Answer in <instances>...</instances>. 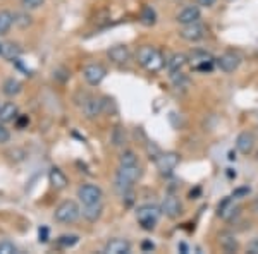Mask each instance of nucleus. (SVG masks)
<instances>
[{
    "mask_svg": "<svg viewBox=\"0 0 258 254\" xmlns=\"http://www.w3.org/2000/svg\"><path fill=\"white\" fill-rule=\"evenodd\" d=\"M19 115V108L14 102H6L4 105H0V122H14L16 117Z\"/></svg>",
    "mask_w": 258,
    "mask_h": 254,
    "instance_id": "f3484780",
    "label": "nucleus"
},
{
    "mask_svg": "<svg viewBox=\"0 0 258 254\" xmlns=\"http://www.w3.org/2000/svg\"><path fill=\"white\" fill-rule=\"evenodd\" d=\"M48 181H50V184H52V187H55L57 191L66 189V187H68V177H66V174L62 172L60 168H57V166L50 168Z\"/></svg>",
    "mask_w": 258,
    "mask_h": 254,
    "instance_id": "aec40b11",
    "label": "nucleus"
},
{
    "mask_svg": "<svg viewBox=\"0 0 258 254\" xmlns=\"http://www.w3.org/2000/svg\"><path fill=\"white\" fill-rule=\"evenodd\" d=\"M105 76H107V69L102 64H88L83 69V77L91 86H98L105 79Z\"/></svg>",
    "mask_w": 258,
    "mask_h": 254,
    "instance_id": "0eeeda50",
    "label": "nucleus"
},
{
    "mask_svg": "<svg viewBox=\"0 0 258 254\" xmlns=\"http://www.w3.org/2000/svg\"><path fill=\"white\" fill-rule=\"evenodd\" d=\"M81 216V206L73 199H66L53 211V218L59 223H74Z\"/></svg>",
    "mask_w": 258,
    "mask_h": 254,
    "instance_id": "7ed1b4c3",
    "label": "nucleus"
},
{
    "mask_svg": "<svg viewBox=\"0 0 258 254\" xmlns=\"http://www.w3.org/2000/svg\"><path fill=\"white\" fill-rule=\"evenodd\" d=\"M110 143L114 144L115 148L122 146L126 143V131H124L122 126H115L112 129V134H110Z\"/></svg>",
    "mask_w": 258,
    "mask_h": 254,
    "instance_id": "cd10ccee",
    "label": "nucleus"
},
{
    "mask_svg": "<svg viewBox=\"0 0 258 254\" xmlns=\"http://www.w3.org/2000/svg\"><path fill=\"white\" fill-rule=\"evenodd\" d=\"M107 55H109V59L114 62V64H126V62H129V59H131V52H129V48L126 45H115V47L109 48Z\"/></svg>",
    "mask_w": 258,
    "mask_h": 254,
    "instance_id": "4468645a",
    "label": "nucleus"
},
{
    "mask_svg": "<svg viewBox=\"0 0 258 254\" xmlns=\"http://www.w3.org/2000/svg\"><path fill=\"white\" fill-rule=\"evenodd\" d=\"M16 252H18V247H16V244L12 240L9 239L0 240V254H16Z\"/></svg>",
    "mask_w": 258,
    "mask_h": 254,
    "instance_id": "2f4dec72",
    "label": "nucleus"
},
{
    "mask_svg": "<svg viewBox=\"0 0 258 254\" xmlns=\"http://www.w3.org/2000/svg\"><path fill=\"white\" fill-rule=\"evenodd\" d=\"M179 249H181L182 252H188V247H186V244H181V245H179Z\"/></svg>",
    "mask_w": 258,
    "mask_h": 254,
    "instance_id": "37998d69",
    "label": "nucleus"
},
{
    "mask_svg": "<svg viewBox=\"0 0 258 254\" xmlns=\"http://www.w3.org/2000/svg\"><path fill=\"white\" fill-rule=\"evenodd\" d=\"M160 215L162 210L155 205H141L136 210V218H138L141 228H145V230H153L157 227Z\"/></svg>",
    "mask_w": 258,
    "mask_h": 254,
    "instance_id": "20e7f679",
    "label": "nucleus"
},
{
    "mask_svg": "<svg viewBox=\"0 0 258 254\" xmlns=\"http://www.w3.org/2000/svg\"><path fill=\"white\" fill-rule=\"evenodd\" d=\"M186 64H188V55H184V53H172V55L165 60V67H167L169 74L182 70Z\"/></svg>",
    "mask_w": 258,
    "mask_h": 254,
    "instance_id": "a211bd4d",
    "label": "nucleus"
},
{
    "mask_svg": "<svg viewBox=\"0 0 258 254\" xmlns=\"http://www.w3.org/2000/svg\"><path fill=\"white\" fill-rule=\"evenodd\" d=\"M14 24V14L11 11H0V36L7 35Z\"/></svg>",
    "mask_w": 258,
    "mask_h": 254,
    "instance_id": "393cba45",
    "label": "nucleus"
},
{
    "mask_svg": "<svg viewBox=\"0 0 258 254\" xmlns=\"http://www.w3.org/2000/svg\"><path fill=\"white\" fill-rule=\"evenodd\" d=\"M249 187L248 186H244V187H238V189H234V193H232V198H236V199H241V198H244V196H248L249 194Z\"/></svg>",
    "mask_w": 258,
    "mask_h": 254,
    "instance_id": "c9c22d12",
    "label": "nucleus"
},
{
    "mask_svg": "<svg viewBox=\"0 0 258 254\" xmlns=\"http://www.w3.org/2000/svg\"><path fill=\"white\" fill-rule=\"evenodd\" d=\"M81 215H83V218L90 223L98 222L103 215V205L102 203H97V205H83Z\"/></svg>",
    "mask_w": 258,
    "mask_h": 254,
    "instance_id": "dca6fc26",
    "label": "nucleus"
},
{
    "mask_svg": "<svg viewBox=\"0 0 258 254\" xmlns=\"http://www.w3.org/2000/svg\"><path fill=\"white\" fill-rule=\"evenodd\" d=\"M215 2H217V0H198V4L202 7H212V6H215Z\"/></svg>",
    "mask_w": 258,
    "mask_h": 254,
    "instance_id": "ea45409f",
    "label": "nucleus"
},
{
    "mask_svg": "<svg viewBox=\"0 0 258 254\" xmlns=\"http://www.w3.org/2000/svg\"><path fill=\"white\" fill-rule=\"evenodd\" d=\"M14 122H16V126H18V129H24V126L30 124V119H28V115H18Z\"/></svg>",
    "mask_w": 258,
    "mask_h": 254,
    "instance_id": "e433bc0d",
    "label": "nucleus"
},
{
    "mask_svg": "<svg viewBox=\"0 0 258 254\" xmlns=\"http://www.w3.org/2000/svg\"><path fill=\"white\" fill-rule=\"evenodd\" d=\"M141 23L145 24V26H153V24L157 23V12L152 9V7H143V11H141V16H140Z\"/></svg>",
    "mask_w": 258,
    "mask_h": 254,
    "instance_id": "c85d7f7f",
    "label": "nucleus"
},
{
    "mask_svg": "<svg viewBox=\"0 0 258 254\" xmlns=\"http://www.w3.org/2000/svg\"><path fill=\"white\" fill-rule=\"evenodd\" d=\"M9 141H11V132H9V129L4 126L2 122H0V144L9 143Z\"/></svg>",
    "mask_w": 258,
    "mask_h": 254,
    "instance_id": "f704fd0d",
    "label": "nucleus"
},
{
    "mask_svg": "<svg viewBox=\"0 0 258 254\" xmlns=\"http://www.w3.org/2000/svg\"><path fill=\"white\" fill-rule=\"evenodd\" d=\"M57 242H59L60 247H66V249H69V247H74L78 242H80V237H78L76 234H66V235H60L59 239H57Z\"/></svg>",
    "mask_w": 258,
    "mask_h": 254,
    "instance_id": "c756f323",
    "label": "nucleus"
},
{
    "mask_svg": "<svg viewBox=\"0 0 258 254\" xmlns=\"http://www.w3.org/2000/svg\"><path fill=\"white\" fill-rule=\"evenodd\" d=\"M14 24L21 30H26V28H30L33 24V18L30 12L26 11H19V12H14Z\"/></svg>",
    "mask_w": 258,
    "mask_h": 254,
    "instance_id": "a878e982",
    "label": "nucleus"
},
{
    "mask_svg": "<svg viewBox=\"0 0 258 254\" xmlns=\"http://www.w3.org/2000/svg\"><path fill=\"white\" fill-rule=\"evenodd\" d=\"M153 249H155V244H153L152 240H143V242H141V251L143 252H152Z\"/></svg>",
    "mask_w": 258,
    "mask_h": 254,
    "instance_id": "4c0bfd02",
    "label": "nucleus"
},
{
    "mask_svg": "<svg viewBox=\"0 0 258 254\" xmlns=\"http://www.w3.org/2000/svg\"><path fill=\"white\" fill-rule=\"evenodd\" d=\"M220 245L226 252H236L239 247L238 240H236L234 235H229V234H222L220 235Z\"/></svg>",
    "mask_w": 258,
    "mask_h": 254,
    "instance_id": "bb28decb",
    "label": "nucleus"
},
{
    "mask_svg": "<svg viewBox=\"0 0 258 254\" xmlns=\"http://www.w3.org/2000/svg\"><path fill=\"white\" fill-rule=\"evenodd\" d=\"M253 211H255V213L258 215V198H255V201H253Z\"/></svg>",
    "mask_w": 258,
    "mask_h": 254,
    "instance_id": "79ce46f5",
    "label": "nucleus"
},
{
    "mask_svg": "<svg viewBox=\"0 0 258 254\" xmlns=\"http://www.w3.org/2000/svg\"><path fill=\"white\" fill-rule=\"evenodd\" d=\"M188 60L191 62V65H193V69L195 67H198V65H202V64H209V62H215V59L212 57V53H209L207 50H193V52L188 55Z\"/></svg>",
    "mask_w": 258,
    "mask_h": 254,
    "instance_id": "6ab92c4d",
    "label": "nucleus"
},
{
    "mask_svg": "<svg viewBox=\"0 0 258 254\" xmlns=\"http://www.w3.org/2000/svg\"><path fill=\"white\" fill-rule=\"evenodd\" d=\"M236 148H238L241 155H249L255 149V136L248 131L239 132L238 137H236Z\"/></svg>",
    "mask_w": 258,
    "mask_h": 254,
    "instance_id": "f8f14e48",
    "label": "nucleus"
},
{
    "mask_svg": "<svg viewBox=\"0 0 258 254\" xmlns=\"http://www.w3.org/2000/svg\"><path fill=\"white\" fill-rule=\"evenodd\" d=\"M21 4H23L26 9L35 11V9H40V7L43 6L45 0H21Z\"/></svg>",
    "mask_w": 258,
    "mask_h": 254,
    "instance_id": "72a5a7b5",
    "label": "nucleus"
},
{
    "mask_svg": "<svg viewBox=\"0 0 258 254\" xmlns=\"http://www.w3.org/2000/svg\"><path fill=\"white\" fill-rule=\"evenodd\" d=\"M170 82L176 90H181V91H186L191 88V79L188 74H184L182 70H177V72H172L170 74Z\"/></svg>",
    "mask_w": 258,
    "mask_h": 254,
    "instance_id": "4be33fe9",
    "label": "nucleus"
},
{
    "mask_svg": "<svg viewBox=\"0 0 258 254\" xmlns=\"http://www.w3.org/2000/svg\"><path fill=\"white\" fill-rule=\"evenodd\" d=\"M147 153H148V158L150 160H153L155 161L157 158L160 156V153H162V149L157 146L155 143H148V146H147Z\"/></svg>",
    "mask_w": 258,
    "mask_h": 254,
    "instance_id": "473e14b6",
    "label": "nucleus"
},
{
    "mask_svg": "<svg viewBox=\"0 0 258 254\" xmlns=\"http://www.w3.org/2000/svg\"><path fill=\"white\" fill-rule=\"evenodd\" d=\"M21 53H23V50H21L19 45L11 43V41H7V43H2V52H0V55H2L4 59L18 60L19 57H21Z\"/></svg>",
    "mask_w": 258,
    "mask_h": 254,
    "instance_id": "b1692460",
    "label": "nucleus"
},
{
    "mask_svg": "<svg viewBox=\"0 0 258 254\" xmlns=\"http://www.w3.org/2000/svg\"><path fill=\"white\" fill-rule=\"evenodd\" d=\"M238 210H239V208H238V206H234V201H232V198H226V199H224V201L219 205V208H217V215L220 216V218L229 220V218H232V216L238 213Z\"/></svg>",
    "mask_w": 258,
    "mask_h": 254,
    "instance_id": "412c9836",
    "label": "nucleus"
},
{
    "mask_svg": "<svg viewBox=\"0 0 258 254\" xmlns=\"http://www.w3.org/2000/svg\"><path fill=\"white\" fill-rule=\"evenodd\" d=\"M78 198L83 205H97V203H102L103 191L97 184H83L78 189Z\"/></svg>",
    "mask_w": 258,
    "mask_h": 254,
    "instance_id": "39448f33",
    "label": "nucleus"
},
{
    "mask_svg": "<svg viewBox=\"0 0 258 254\" xmlns=\"http://www.w3.org/2000/svg\"><path fill=\"white\" fill-rule=\"evenodd\" d=\"M248 251H249V254H258V237H255V239H251Z\"/></svg>",
    "mask_w": 258,
    "mask_h": 254,
    "instance_id": "58836bf2",
    "label": "nucleus"
},
{
    "mask_svg": "<svg viewBox=\"0 0 258 254\" xmlns=\"http://www.w3.org/2000/svg\"><path fill=\"white\" fill-rule=\"evenodd\" d=\"M255 160L258 161V149H256V151H255Z\"/></svg>",
    "mask_w": 258,
    "mask_h": 254,
    "instance_id": "c03bdc74",
    "label": "nucleus"
},
{
    "mask_svg": "<svg viewBox=\"0 0 258 254\" xmlns=\"http://www.w3.org/2000/svg\"><path fill=\"white\" fill-rule=\"evenodd\" d=\"M200 18H202V12H200L198 7L195 6H189V7H184L179 14L176 16V21L182 26L186 24H193V23H198Z\"/></svg>",
    "mask_w": 258,
    "mask_h": 254,
    "instance_id": "ddd939ff",
    "label": "nucleus"
},
{
    "mask_svg": "<svg viewBox=\"0 0 258 254\" xmlns=\"http://www.w3.org/2000/svg\"><path fill=\"white\" fill-rule=\"evenodd\" d=\"M179 161H181V158H179L176 151H167L160 153V156L155 160V165L162 176H169V174L174 172V168L179 165Z\"/></svg>",
    "mask_w": 258,
    "mask_h": 254,
    "instance_id": "423d86ee",
    "label": "nucleus"
},
{
    "mask_svg": "<svg viewBox=\"0 0 258 254\" xmlns=\"http://www.w3.org/2000/svg\"><path fill=\"white\" fill-rule=\"evenodd\" d=\"M141 177L140 165H119L115 174V189L119 194H124L126 191L133 189V184Z\"/></svg>",
    "mask_w": 258,
    "mask_h": 254,
    "instance_id": "f257e3e1",
    "label": "nucleus"
},
{
    "mask_svg": "<svg viewBox=\"0 0 258 254\" xmlns=\"http://www.w3.org/2000/svg\"><path fill=\"white\" fill-rule=\"evenodd\" d=\"M83 114L86 119H97L98 115L103 114L102 98H95L91 95H86V100L83 102Z\"/></svg>",
    "mask_w": 258,
    "mask_h": 254,
    "instance_id": "1a4fd4ad",
    "label": "nucleus"
},
{
    "mask_svg": "<svg viewBox=\"0 0 258 254\" xmlns=\"http://www.w3.org/2000/svg\"><path fill=\"white\" fill-rule=\"evenodd\" d=\"M2 91H4V95L14 98V97H18L21 91H23V82L16 77H9V79H6V82H4Z\"/></svg>",
    "mask_w": 258,
    "mask_h": 254,
    "instance_id": "5701e85b",
    "label": "nucleus"
},
{
    "mask_svg": "<svg viewBox=\"0 0 258 254\" xmlns=\"http://www.w3.org/2000/svg\"><path fill=\"white\" fill-rule=\"evenodd\" d=\"M205 31H207L205 26H203V24H200V21H198V23L182 26L181 31H179V36H181L182 40L195 43V41H200V40L205 38Z\"/></svg>",
    "mask_w": 258,
    "mask_h": 254,
    "instance_id": "6e6552de",
    "label": "nucleus"
},
{
    "mask_svg": "<svg viewBox=\"0 0 258 254\" xmlns=\"http://www.w3.org/2000/svg\"><path fill=\"white\" fill-rule=\"evenodd\" d=\"M47 234H48V230L47 228H40V240H43V242H47Z\"/></svg>",
    "mask_w": 258,
    "mask_h": 254,
    "instance_id": "a19ab883",
    "label": "nucleus"
},
{
    "mask_svg": "<svg viewBox=\"0 0 258 254\" xmlns=\"http://www.w3.org/2000/svg\"><path fill=\"white\" fill-rule=\"evenodd\" d=\"M0 52H2V43H0Z\"/></svg>",
    "mask_w": 258,
    "mask_h": 254,
    "instance_id": "a18cd8bd",
    "label": "nucleus"
},
{
    "mask_svg": "<svg viewBox=\"0 0 258 254\" xmlns=\"http://www.w3.org/2000/svg\"><path fill=\"white\" fill-rule=\"evenodd\" d=\"M119 163L120 165H136V163H138V156H136L135 151H131V149H126V151L120 153Z\"/></svg>",
    "mask_w": 258,
    "mask_h": 254,
    "instance_id": "7c9ffc66",
    "label": "nucleus"
},
{
    "mask_svg": "<svg viewBox=\"0 0 258 254\" xmlns=\"http://www.w3.org/2000/svg\"><path fill=\"white\" fill-rule=\"evenodd\" d=\"M162 213H164L165 216H169V218H177L179 215H181V210H182V206H181V201L176 198V196H172V194H169V196H165V199L162 201Z\"/></svg>",
    "mask_w": 258,
    "mask_h": 254,
    "instance_id": "9b49d317",
    "label": "nucleus"
},
{
    "mask_svg": "<svg viewBox=\"0 0 258 254\" xmlns=\"http://www.w3.org/2000/svg\"><path fill=\"white\" fill-rule=\"evenodd\" d=\"M136 59H138L140 65H143L145 69L150 70V72H159V70L165 65V59L164 55L159 52L157 48L150 47H141L136 53Z\"/></svg>",
    "mask_w": 258,
    "mask_h": 254,
    "instance_id": "f03ea898",
    "label": "nucleus"
},
{
    "mask_svg": "<svg viewBox=\"0 0 258 254\" xmlns=\"http://www.w3.org/2000/svg\"><path fill=\"white\" fill-rule=\"evenodd\" d=\"M215 64H217V67L222 70V72H234V70L239 67L241 59L236 53L227 52V53H224V55H220L219 59L215 60Z\"/></svg>",
    "mask_w": 258,
    "mask_h": 254,
    "instance_id": "9d476101",
    "label": "nucleus"
},
{
    "mask_svg": "<svg viewBox=\"0 0 258 254\" xmlns=\"http://www.w3.org/2000/svg\"><path fill=\"white\" fill-rule=\"evenodd\" d=\"M131 251V244L126 239H110L103 247L105 254H127Z\"/></svg>",
    "mask_w": 258,
    "mask_h": 254,
    "instance_id": "2eb2a0df",
    "label": "nucleus"
}]
</instances>
